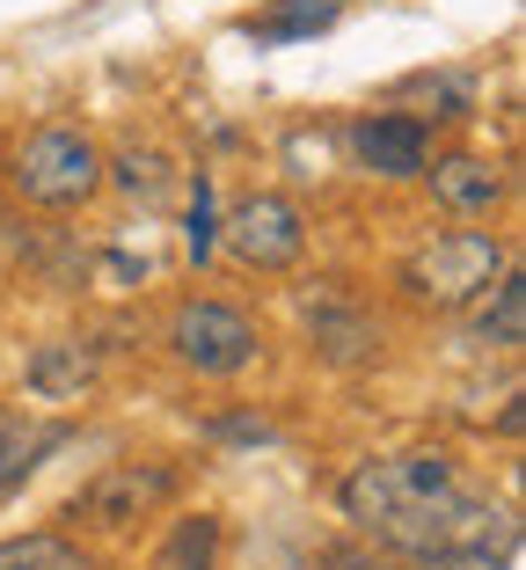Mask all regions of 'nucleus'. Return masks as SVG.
<instances>
[{"label":"nucleus","mask_w":526,"mask_h":570,"mask_svg":"<svg viewBox=\"0 0 526 570\" xmlns=\"http://www.w3.org/2000/svg\"><path fill=\"white\" fill-rule=\"evenodd\" d=\"M176 490H183V469L161 461V453H125V461H102L81 490L67 498V520L88 527V534H132L153 512H169Z\"/></svg>","instance_id":"nucleus-5"},{"label":"nucleus","mask_w":526,"mask_h":570,"mask_svg":"<svg viewBox=\"0 0 526 570\" xmlns=\"http://www.w3.org/2000/svg\"><path fill=\"white\" fill-rule=\"evenodd\" d=\"M176 184V168L161 147H125V154H102V190H125V198L153 205V198H169Z\"/></svg>","instance_id":"nucleus-13"},{"label":"nucleus","mask_w":526,"mask_h":570,"mask_svg":"<svg viewBox=\"0 0 526 570\" xmlns=\"http://www.w3.org/2000/svg\"><path fill=\"white\" fill-rule=\"evenodd\" d=\"M183 249H190V264H212L220 256V205H212V176L205 168H198L190 205H183Z\"/></svg>","instance_id":"nucleus-15"},{"label":"nucleus","mask_w":526,"mask_h":570,"mask_svg":"<svg viewBox=\"0 0 526 570\" xmlns=\"http://www.w3.org/2000/svg\"><path fill=\"white\" fill-rule=\"evenodd\" d=\"M22 387H30L37 403H88L102 387L96 344H81V336H44V344L22 358Z\"/></svg>","instance_id":"nucleus-10"},{"label":"nucleus","mask_w":526,"mask_h":570,"mask_svg":"<svg viewBox=\"0 0 526 570\" xmlns=\"http://www.w3.org/2000/svg\"><path fill=\"white\" fill-rule=\"evenodd\" d=\"M161 344H169V358L183 373H198V381H241V373L264 358V322H256L249 307L220 301V293H190V301L169 307Z\"/></svg>","instance_id":"nucleus-4"},{"label":"nucleus","mask_w":526,"mask_h":570,"mask_svg":"<svg viewBox=\"0 0 526 570\" xmlns=\"http://www.w3.org/2000/svg\"><path fill=\"white\" fill-rule=\"evenodd\" d=\"M409 96L439 102L425 125H460V118H476V88L460 81V73H417V81H409Z\"/></svg>","instance_id":"nucleus-16"},{"label":"nucleus","mask_w":526,"mask_h":570,"mask_svg":"<svg viewBox=\"0 0 526 570\" xmlns=\"http://www.w3.org/2000/svg\"><path fill=\"white\" fill-rule=\"evenodd\" d=\"M468 330H476V344L483 352H497V358H519V344H526V271L512 264L505 278L483 293L476 307H468Z\"/></svg>","instance_id":"nucleus-11"},{"label":"nucleus","mask_w":526,"mask_h":570,"mask_svg":"<svg viewBox=\"0 0 526 570\" xmlns=\"http://www.w3.org/2000/svg\"><path fill=\"white\" fill-rule=\"evenodd\" d=\"M8 198L37 205V213H81L102 198V139L88 125H37L16 154H8Z\"/></svg>","instance_id":"nucleus-3"},{"label":"nucleus","mask_w":526,"mask_h":570,"mask_svg":"<svg viewBox=\"0 0 526 570\" xmlns=\"http://www.w3.org/2000/svg\"><path fill=\"white\" fill-rule=\"evenodd\" d=\"M59 541H67V534H8V541H0V570H37Z\"/></svg>","instance_id":"nucleus-17"},{"label":"nucleus","mask_w":526,"mask_h":570,"mask_svg":"<svg viewBox=\"0 0 526 570\" xmlns=\"http://www.w3.org/2000/svg\"><path fill=\"white\" fill-rule=\"evenodd\" d=\"M329 570H409V563H395L380 549H329Z\"/></svg>","instance_id":"nucleus-18"},{"label":"nucleus","mask_w":526,"mask_h":570,"mask_svg":"<svg viewBox=\"0 0 526 570\" xmlns=\"http://www.w3.org/2000/svg\"><path fill=\"white\" fill-rule=\"evenodd\" d=\"M300 322H307V352L322 358V366H374L380 358V344H388V330H380V315L366 301H358L351 285H315L300 301Z\"/></svg>","instance_id":"nucleus-7"},{"label":"nucleus","mask_w":526,"mask_h":570,"mask_svg":"<svg viewBox=\"0 0 526 570\" xmlns=\"http://www.w3.org/2000/svg\"><path fill=\"white\" fill-rule=\"evenodd\" d=\"M417 184L431 190V205H439L454 227H483V219H497L512 205V168L497 161V154H476V147L431 154V168Z\"/></svg>","instance_id":"nucleus-9"},{"label":"nucleus","mask_w":526,"mask_h":570,"mask_svg":"<svg viewBox=\"0 0 526 570\" xmlns=\"http://www.w3.org/2000/svg\"><path fill=\"white\" fill-rule=\"evenodd\" d=\"M337 512L351 520V534H366L409 570H512L519 556V520L476 498L454 453L439 446L366 453L337 483Z\"/></svg>","instance_id":"nucleus-1"},{"label":"nucleus","mask_w":526,"mask_h":570,"mask_svg":"<svg viewBox=\"0 0 526 570\" xmlns=\"http://www.w3.org/2000/svg\"><path fill=\"white\" fill-rule=\"evenodd\" d=\"M220 549H227L220 512H183V520L161 534V549L147 556V570H220Z\"/></svg>","instance_id":"nucleus-12"},{"label":"nucleus","mask_w":526,"mask_h":570,"mask_svg":"<svg viewBox=\"0 0 526 570\" xmlns=\"http://www.w3.org/2000/svg\"><path fill=\"white\" fill-rule=\"evenodd\" d=\"M220 249L256 278H278L307 256V213L292 190H249L235 213L220 219Z\"/></svg>","instance_id":"nucleus-6"},{"label":"nucleus","mask_w":526,"mask_h":570,"mask_svg":"<svg viewBox=\"0 0 526 570\" xmlns=\"http://www.w3.org/2000/svg\"><path fill=\"white\" fill-rule=\"evenodd\" d=\"M37 570H102V556H88V549H73V541H59V549H51Z\"/></svg>","instance_id":"nucleus-19"},{"label":"nucleus","mask_w":526,"mask_h":570,"mask_svg":"<svg viewBox=\"0 0 526 570\" xmlns=\"http://www.w3.org/2000/svg\"><path fill=\"white\" fill-rule=\"evenodd\" d=\"M344 154L374 184H417L431 168V125H417L409 110H358L344 125Z\"/></svg>","instance_id":"nucleus-8"},{"label":"nucleus","mask_w":526,"mask_h":570,"mask_svg":"<svg viewBox=\"0 0 526 570\" xmlns=\"http://www.w3.org/2000/svg\"><path fill=\"white\" fill-rule=\"evenodd\" d=\"M344 16V0H271L264 16H249V37L256 45H300V37L329 30Z\"/></svg>","instance_id":"nucleus-14"},{"label":"nucleus","mask_w":526,"mask_h":570,"mask_svg":"<svg viewBox=\"0 0 526 570\" xmlns=\"http://www.w3.org/2000/svg\"><path fill=\"white\" fill-rule=\"evenodd\" d=\"M512 271V242L497 227H439L395 264V293L425 315H468Z\"/></svg>","instance_id":"nucleus-2"}]
</instances>
